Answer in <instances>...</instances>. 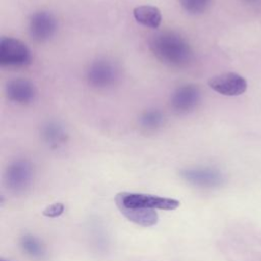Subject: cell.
<instances>
[{
  "instance_id": "cell-11",
  "label": "cell",
  "mask_w": 261,
  "mask_h": 261,
  "mask_svg": "<svg viewBox=\"0 0 261 261\" xmlns=\"http://www.w3.org/2000/svg\"><path fill=\"white\" fill-rule=\"evenodd\" d=\"M120 212L132 222L142 226H152L158 222V214L154 209L146 208H126L117 206Z\"/></svg>"
},
{
  "instance_id": "cell-9",
  "label": "cell",
  "mask_w": 261,
  "mask_h": 261,
  "mask_svg": "<svg viewBox=\"0 0 261 261\" xmlns=\"http://www.w3.org/2000/svg\"><path fill=\"white\" fill-rule=\"evenodd\" d=\"M5 95L11 102L27 105L32 103L37 95L33 83L25 79H14L5 86Z\"/></svg>"
},
{
  "instance_id": "cell-17",
  "label": "cell",
  "mask_w": 261,
  "mask_h": 261,
  "mask_svg": "<svg viewBox=\"0 0 261 261\" xmlns=\"http://www.w3.org/2000/svg\"><path fill=\"white\" fill-rule=\"evenodd\" d=\"M64 210V205L62 203H55L52 204L50 206H48L44 211H43V215L47 216V217H57L60 214H62Z\"/></svg>"
},
{
  "instance_id": "cell-7",
  "label": "cell",
  "mask_w": 261,
  "mask_h": 261,
  "mask_svg": "<svg viewBox=\"0 0 261 261\" xmlns=\"http://www.w3.org/2000/svg\"><path fill=\"white\" fill-rule=\"evenodd\" d=\"M201 101V91L197 85L187 84L178 87L170 97V106L176 113L194 110Z\"/></svg>"
},
{
  "instance_id": "cell-13",
  "label": "cell",
  "mask_w": 261,
  "mask_h": 261,
  "mask_svg": "<svg viewBox=\"0 0 261 261\" xmlns=\"http://www.w3.org/2000/svg\"><path fill=\"white\" fill-rule=\"evenodd\" d=\"M42 137L51 147H58L67 140L66 129L57 121H48L42 127Z\"/></svg>"
},
{
  "instance_id": "cell-6",
  "label": "cell",
  "mask_w": 261,
  "mask_h": 261,
  "mask_svg": "<svg viewBox=\"0 0 261 261\" xmlns=\"http://www.w3.org/2000/svg\"><path fill=\"white\" fill-rule=\"evenodd\" d=\"M57 19L49 11H37L30 17L29 33L36 42H46L50 40L57 31Z\"/></svg>"
},
{
  "instance_id": "cell-1",
  "label": "cell",
  "mask_w": 261,
  "mask_h": 261,
  "mask_svg": "<svg viewBox=\"0 0 261 261\" xmlns=\"http://www.w3.org/2000/svg\"><path fill=\"white\" fill-rule=\"evenodd\" d=\"M149 49L159 61L169 66H186L193 58L189 42L178 33L171 31L152 35L149 39Z\"/></svg>"
},
{
  "instance_id": "cell-15",
  "label": "cell",
  "mask_w": 261,
  "mask_h": 261,
  "mask_svg": "<svg viewBox=\"0 0 261 261\" xmlns=\"http://www.w3.org/2000/svg\"><path fill=\"white\" fill-rule=\"evenodd\" d=\"M20 247L27 255L32 258L40 259L45 255V246L34 236L25 234L20 239Z\"/></svg>"
},
{
  "instance_id": "cell-16",
  "label": "cell",
  "mask_w": 261,
  "mask_h": 261,
  "mask_svg": "<svg viewBox=\"0 0 261 261\" xmlns=\"http://www.w3.org/2000/svg\"><path fill=\"white\" fill-rule=\"evenodd\" d=\"M181 7L192 14H200L206 11L211 0H178Z\"/></svg>"
},
{
  "instance_id": "cell-4",
  "label": "cell",
  "mask_w": 261,
  "mask_h": 261,
  "mask_svg": "<svg viewBox=\"0 0 261 261\" xmlns=\"http://www.w3.org/2000/svg\"><path fill=\"white\" fill-rule=\"evenodd\" d=\"M31 62V50L23 42L10 37L0 39V64L2 66H27Z\"/></svg>"
},
{
  "instance_id": "cell-5",
  "label": "cell",
  "mask_w": 261,
  "mask_h": 261,
  "mask_svg": "<svg viewBox=\"0 0 261 261\" xmlns=\"http://www.w3.org/2000/svg\"><path fill=\"white\" fill-rule=\"evenodd\" d=\"M34 167L27 159H18L12 162L6 169L4 180L7 188L15 193H22L32 184Z\"/></svg>"
},
{
  "instance_id": "cell-8",
  "label": "cell",
  "mask_w": 261,
  "mask_h": 261,
  "mask_svg": "<svg viewBox=\"0 0 261 261\" xmlns=\"http://www.w3.org/2000/svg\"><path fill=\"white\" fill-rule=\"evenodd\" d=\"M209 87L223 96H239L246 92V80L236 72H225L212 76L208 81Z\"/></svg>"
},
{
  "instance_id": "cell-12",
  "label": "cell",
  "mask_w": 261,
  "mask_h": 261,
  "mask_svg": "<svg viewBox=\"0 0 261 261\" xmlns=\"http://www.w3.org/2000/svg\"><path fill=\"white\" fill-rule=\"evenodd\" d=\"M133 14L139 23L151 29H157L162 20L161 11L152 5L137 6L134 8Z\"/></svg>"
},
{
  "instance_id": "cell-14",
  "label": "cell",
  "mask_w": 261,
  "mask_h": 261,
  "mask_svg": "<svg viewBox=\"0 0 261 261\" xmlns=\"http://www.w3.org/2000/svg\"><path fill=\"white\" fill-rule=\"evenodd\" d=\"M164 115L158 109H149L142 113L139 118V123L145 130H155L162 126Z\"/></svg>"
},
{
  "instance_id": "cell-10",
  "label": "cell",
  "mask_w": 261,
  "mask_h": 261,
  "mask_svg": "<svg viewBox=\"0 0 261 261\" xmlns=\"http://www.w3.org/2000/svg\"><path fill=\"white\" fill-rule=\"evenodd\" d=\"M180 176L192 185L204 188L217 187L222 181V174L209 167L186 168L180 171Z\"/></svg>"
},
{
  "instance_id": "cell-3",
  "label": "cell",
  "mask_w": 261,
  "mask_h": 261,
  "mask_svg": "<svg viewBox=\"0 0 261 261\" xmlns=\"http://www.w3.org/2000/svg\"><path fill=\"white\" fill-rule=\"evenodd\" d=\"M119 67L108 58H99L93 61L86 72L88 84L95 89H108L119 80Z\"/></svg>"
},
{
  "instance_id": "cell-18",
  "label": "cell",
  "mask_w": 261,
  "mask_h": 261,
  "mask_svg": "<svg viewBox=\"0 0 261 261\" xmlns=\"http://www.w3.org/2000/svg\"><path fill=\"white\" fill-rule=\"evenodd\" d=\"M0 261H8V260H4V259H0Z\"/></svg>"
},
{
  "instance_id": "cell-2",
  "label": "cell",
  "mask_w": 261,
  "mask_h": 261,
  "mask_svg": "<svg viewBox=\"0 0 261 261\" xmlns=\"http://www.w3.org/2000/svg\"><path fill=\"white\" fill-rule=\"evenodd\" d=\"M117 206L126 208H146V209H161L174 210L179 206V201L171 198H163L149 194L141 193H118L115 197Z\"/></svg>"
}]
</instances>
